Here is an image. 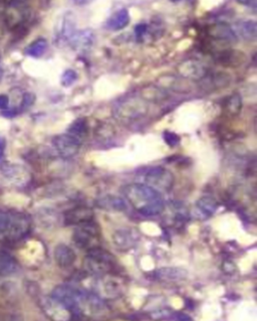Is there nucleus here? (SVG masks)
Returning <instances> with one entry per match:
<instances>
[{
  "mask_svg": "<svg viewBox=\"0 0 257 321\" xmlns=\"http://www.w3.org/2000/svg\"><path fill=\"white\" fill-rule=\"evenodd\" d=\"M122 194L133 209L145 216H155L165 210V202L160 193L142 183L123 187Z\"/></svg>",
  "mask_w": 257,
  "mask_h": 321,
  "instance_id": "nucleus-1",
  "label": "nucleus"
},
{
  "mask_svg": "<svg viewBox=\"0 0 257 321\" xmlns=\"http://www.w3.org/2000/svg\"><path fill=\"white\" fill-rule=\"evenodd\" d=\"M31 220L27 214L19 212L0 210V239L10 242L24 238L30 231Z\"/></svg>",
  "mask_w": 257,
  "mask_h": 321,
  "instance_id": "nucleus-2",
  "label": "nucleus"
},
{
  "mask_svg": "<svg viewBox=\"0 0 257 321\" xmlns=\"http://www.w3.org/2000/svg\"><path fill=\"white\" fill-rule=\"evenodd\" d=\"M116 264L115 257L107 250L96 247L88 250L83 260V271L96 278L111 274Z\"/></svg>",
  "mask_w": 257,
  "mask_h": 321,
  "instance_id": "nucleus-3",
  "label": "nucleus"
},
{
  "mask_svg": "<svg viewBox=\"0 0 257 321\" xmlns=\"http://www.w3.org/2000/svg\"><path fill=\"white\" fill-rule=\"evenodd\" d=\"M73 313H79L93 319H104L109 314V308L96 293L79 290L75 298Z\"/></svg>",
  "mask_w": 257,
  "mask_h": 321,
  "instance_id": "nucleus-4",
  "label": "nucleus"
},
{
  "mask_svg": "<svg viewBox=\"0 0 257 321\" xmlns=\"http://www.w3.org/2000/svg\"><path fill=\"white\" fill-rule=\"evenodd\" d=\"M101 232L98 223L93 219L75 225L72 241L78 249L90 250L100 247Z\"/></svg>",
  "mask_w": 257,
  "mask_h": 321,
  "instance_id": "nucleus-5",
  "label": "nucleus"
},
{
  "mask_svg": "<svg viewBox=\"0 0 257 321\" xmlns=\"http://www.w3.org/2000/svg\"><path fill=\"white\" fill-rule=\"evenodd\" d=\"M145 183L158 193L168 194L174 188L175 176L169 169L162 166H154L146 171Z\"/></svg>",
  "mask_w": 257,
  "mask_h": 321,
  "instance_id": "nucleus-6",
  "label": "nucleus"
},
{
  "mask_svg": "<svg viewBox=\"0 0 257 321\" xmlns=\"http://www.w3.org/2000/svg\"><path fill=\"white\" fill-rule=\"evenodd\" d=\"M30 15L28 0H10L4 9L2 19L6 28H13L25 24Z\"/></svg>",
  "mask_w": 257,
  "mask_h": 321,
  "instance_id": "nucleus-7",
  "label": "nucleus"
},
{
  "mask_svg": "<svg viewBox=\"0 0 257 321\" xmlns=\"http://www.w3.org/2000/svg\"><path fill=\"white\" fill-rule=\"evenodd\" d=\"M147 112L148 106L146 102L142 99L136 98L126 99L118 104L114 109V113L117 118L128 122L142 118L147 114Z\"/></svg>",
  "mask_w": 257,
  "mask_h": 321,
  "instance_id": "nucleus-8",
  "label": "nucleus"
},
{
  "mask_svg": "<svg viewBox=\"0 0 257 321\" xmlns=\"http://www.w3.org/2000/svg\"><path fill=\"white\" fill-rule=\"evenodd\" d=\"M42 312L52 321H71L73 312L62 301L51 296H46L40 300Z\"/></svg>",
  "mask_w": 257,
  "mask_h": 321,
  "instance_id": "nucleus-9",
  "label": "nucleus"
},
{
  "mask_svg": "<svg viewBox=\"0 0 257 321\" xmlns=\"http://www.w3.org/2000/svg\"><path fill=\"white\" fill-rule=\"evenodd\" d=\"M52 144L56 152L64 159L75 156L81 147V142L68 133L55 136L52 140Z\"/></svg>",
  "mask_w": 257,
  "mask_h": 321,
  "instance_id": "nucleus-10",
  "label": "nucleus"
},
{
  "mask_svg": "<svg viewBox=\"0 0 257 321\" xmlns=\"http://www.w3.org/2000/svg\"><path fill=\"white\" fill-rule=\"evenodd\" d=\"M118 277L111 276L110 274L105 275V276L99 277V280L96 285L98 296L108 299L117 298L123 293V283L117 279Z\"/></svg>",
  "mask_w": 257,
  "mask_h": 321,
  "instance_id": "nucleus-11",
  "label": "nucleus"
},
{
  "mask_svg": "<svg viewBox=\"0 0 257 321\" xmlns=\"http://www.w3.org/2000/svg\"><path fill=\"white\" fill-rule=\"evenodd\" d=\"M76 17L70 10L64 12L57 27V41L68 43L76 32Z\"/></svg>",
  "mask_w": 257,
  "mask_h": 321,
  "instance_id": "nucleus-12",
  "label": "nucleus"
},
{
  "mask_svg": "<svg viewBox=\"0 0 257 321\" xmlns=\"http://www.w3.org/2000/svg\"><path fill=\"white\" fill-rule=\"evenodd\" d=\"M140 240V234L132 227L120 228L113 235V242L120 251H128L134 248Z\"/></svg>",
  "mask_w": 257,
  "mask_h": 321,
  "instance_id": "nucleus-13",
  "label": "nucleus"
},
{
  "mask_svg": "<svg viewBox=\"0 0 257 321\" xmlns=\"http://www.w3.org/2000/svg\"><path fill=\"white\" fill-rule=\"evenodd\" d=\"M178 72L183 78L193 81H201L209 73L204 64L195 60H188L180 64Z\"/></svg>",
  "mask_w": 257,
  "mask_h": 321,
  "instance_id": "nucleus-14",
  "label": "nucleus"
},
{
  "mask_svg": "<svg viewBox=\"0 0 257 321\" xmlns=\"http://www.w3.org/2000/svg\"><path fill=\"white\" fill-rule=\"evenodd\" d=\"M208 34L213 39L227 43H234L238 39L232 26L225 22L211 24L208 28Z\"/></svg>",
  "mask_w": 257,
  "mask_h": 321,
  "instance_id": "nucleus-15",
  "label": "nucleus"
},
{
  "mask_svg": "<svg viewBox=\"0 0 257 321\" xmlns=\"http://www.w3.org/2000/svg\"><path fill=\"white\" fill-rule=\"evenodd\" d=\"M96 35L94 30L91 28H85L80 31H76L68 44H70V47L74 51L84 53L88 52L93 47Z\"/></svg>",
  "mask_w": 257,
  "mask_h": 321,
  "instance_id": "nucleus-16",
  "label": "nucleus"
},
{
  "mask_svg": "<svg viewBox=\"0 0 257 321\" xmlns=\"http://www.w3.org/2000/svg\"><path fill=\"white\" fill-rule=\"evenodd\" d=\"M94 212L92 209L87 207H75L66 211L64 214V221L66 225H77L79 223L93 220Z\"/></svg>",
  "mask_w": 257,
  "mask_h": 321,
  "instance_id": "nucleus-17",
  "label": "nucleus"
},
{
  "mask_svg": "<svg viewBox=\"0 0 257 321\" xmlns=\"http://www.w3.org/2000/svg\"><path fill=\"white\" fill-rule=\"evenodd\" d=\"M218 209L217 201L209 196L199 199L194 208V215L199 219H206L213 215Z\"/></svg>",
  "mask_w": 257,
  "mask_h": 321,
  "instance_id": "nucleus-18",
  "label": "nucleus"
},
{
  "mask_svg": "<svg viewBox=\"0 0 257 321\" xmlns=\"http://www.w3.org/2000/svg\"><path fill=\"white\" fill-rule=\"evenodd\" d=\"M216 62L224 67L237 68L242 66L246 61V56L243 52L236 50H224L216 54Z\"/></svg>",
  "mask_w": 257,
  "mask_h": 321,
  "instance_id": "nucleus-19",
  "label": "nucleus"
},
{
  "mask_svg": "<svg viewBox=\"0 0 257 321\" xmlns=\"http://www.w3.org/2000/svg\"><path fill=\"white\" fill-rule=\"evenodd\" d=\"M54 256L58 266L63 269L70 267L76 260L74 251L64 244H60L56 247Z\"/></svg>",
  "mask_w": 257,
  "mask_h": 321,
  "instance_id": "nucleus-20",
  "label": "nucleus"
},
{
  "mask_svg": "<svg viewBox=\"0 0 257 321\" xmlns=\"http://www.w3.org/2000/svg\"><path fill=\"white\" fill-rule=\"evenodd\" d=\"M156 277L165 282H176L187 278L188 273L185 269L177 267H165L156 271Z\"/></svg>",
  "mask_w": 257,
  "mask_h": 321,
  "instance_id": "nucleus-21",
  "label": "nucleus"
},
{
  "mask_svg": "<svg viewBox=\"0 0 257 321\" xmlns=\"http://www.w3.org/2000/svg\"><path fill=\"white\" fill-rule=\"evenodd\" d=\"M232 28L237 37L240 36L242 39L252 41L257 37V23L255 20H240Z\"/></svg>",
  "mask_w": 257,
  "mask_h": 321,
  "instance_id": "nucleus-22",
  "label": "nucleus"
},
{
  "mask_svg": "<svg viewBox=\"0 0 257 321\" xmlns=\"http://www.w3.org/2000/svg\"><path fill=\"white\" fill-rule=\"evenodd\" d=\"M18 269L16 259L8 252L0 249V278L8 277Z\"/></svg>",
  "mask_w": 257,
  "mask_h": 321,
  "instance_id": "nucleus-23",
  "label": "nucleus"
},
{
  "mask_svg": "<svg viewBox=\"0 0 257 321\" xmlns=\"http://www.w3.org/2000/svg\"><path fill=\"white\" fill-rule=\"evenodd\" d=\"M130 14L128 9L122 8L114 12L107 21V27L113 31H119L127 27L130 23Z\"/></svg>",
  "mask_w": 257,
  "mask_h": 321,
  "instance_id": "nucleus-24",
  "label": "nucleus"
},
{
  "mask_svg": "<svg viewBox=\"0 0 257 321\" xmlns=\"http://www.w3.org/2000/svg\"><path fill=\"white\" fill-rule=\"evenodd\" d=\"M96 206L104 211L112 212H123L127 206L123 199L115 196H105L96 202Z\"/></svg>",
  "mask_w": 257,
  "mask_h": 321,
  "instance_id": "nucleus-25",
  "label": "nucleus"
},
{
  "mask_svg": "<svg viewBox=\"0 0 257 321\" xmlns=\"http://www.w3.org/2000/svg\"><path fill=\"white\" fill-rule=\"evenodd\" d=\"M67 133L81 142L89 133V123L87 119L78 118L74 120L68 127Z\"/></svg>",
  "mask_w": 257,
  "mask_h": 321,
  "instance_id": "nucleus-26",
  "label": "nucleus"
},
{
  "mask_svg": "<svg viewBox=\"0 0 257 321\" xmlns=\"http://www.w3.org/2000/svg\"><path fill=\"white\" fill-rule=\"evenodd\" d=\"M48 47H49L48 40L44 37H38L27 45L24 50V53H25V55H27L31 58L37 59L46 54Z\"/></svg>",
  "mask_w": 257,
  "mask_h": 321,
  "instance_id": "nucleus-27",
  "label": "nucleus"
},
{
  "mask_svg": "<svg viewBox=\"0 0 257 321\" xmlns=\"http://www.w3.org/2000/svg\"><path fill=\"white\" fill-rule=\"evenodd\" d=\"M225 108L231 115H236L242 108V99L239 94H233L229 96L225 101Z\"/></svg>",
  "mask_w": 257,
  "mask_h": 321,
  "instance_id": "nucleus-28",
  "label": "nucleus"
},
{
  "mask_svg": "<svg viewBox=\"0 0 257 321\" xmlns=\"http://www.w3.org/2000/svg\"><path fill=\"white\" fill-rule=\"evenodd\" d=\"M77 80V74L73 70H66L64 72L61 78V83L64 87L71 86Z\"/></svg>",
  "mask_w": 257,
  "mask_h": 321,
  "instance_id": "nucleus-29",
  "label": "nucleus"
},
{
  "mask_svg": "<svg viewBox=\"0 0 257 321\" xmlns=\"http://www.w3.org/2000/svg\"><path fill=\"white\" fill-rule=\"evenodd\" d=\"M163 137H164V140L166 141V143L168 145H170L171 147L178 146V144L180 143V137L177 134L171 132V131H165L163 134Z\"/></svg>",
  "mask_w": 257,
  "mask_h": 321,
  "instance_id": "nucleus-30",
  "label": "nucleus"
},
{
  "mask_svg": "<svg viewBox=\"0 0 257 321\" xmlns=\"http://www.w3.org/2000/svg\"><path fill=\"white\" fill-rule=\"evenodd\" d=\"M34 101H35V96L32 93H25L22 96L21 103H20V108L22 110H25V109L29 108L30 106H32Z\"/></svg>",
  "mask_w": 257,
  "mask_h": 321,
  "instance_id": "nucleus-31",
  "label": "nucleus"
},
{
  "mask_svg": "<svg viewBox=\"0 0 257 321\" xmlns=\"http://www.w3.org/2000/svg\"><path fill=\"white\" fill-rule=\"evenodd\" d=\"M148 31V25L146 23H139L135 26V34L137 38H142Z\"/></svg>",
  "mask_w": 257,
  "mask_h": 321,
  "instance_id": "nucleus-32",
  "label": "nucleus"
},
{
  "mask_svg": "<svg viewBox=\"0 0 257 321\" xmlns=\"http://www.w3.org/2000/svg\"><path fill=\"white\" fill-rule=\"evenodd\" d=\"M9 97L5 94L0 95V110H8L9 108Z\"/></svg>",
  "mask_w": 257,
  "mask_h": 321,
  "instance_id": "nucleus-33",
  "label": "nucleus"
},
{
  "mask_svg": "<svg viewBox=\"0 0 257 321\" xmlns=\"http://www.w3.org/2000/svg\"><path fill=\"white\" fill-rule=\"evenodd\" d=\"M237 2L241 5L250 7V8H256L257 7V0H237Z\"/></svg>",
  "mask_w": 257,
  "mask_h": 321,
  "instance_id": "nucleus-34",
  "label": "nucleus"
},
{
  "mask_svg": "<svg viewBox=\"0 0 257 321\" xmlns=\"http://www.w3.org/2000/svg\"><path fill=\"white\" fill-rule=\"evenodd\" d=\"M95 0H72V2L77 5V6H85V5H89L92 2H94Z\"/></svg>",
  "mask_w": 257,
  "mask_h": 321,
  "instance_id": "nucleus-35",
  "label": "nucleus"
},
{
  "mask_svg": "<svg viewBox=\"0 0 257 321\" xmlns=\"http://www.w3.org/2000/svg\"><path fill=\"white\" fill-rule=\"evenodd\" d=\"M5 151V139L2 138V137H0V159L3 157Z\"/></svg>",
  "mask_w": 257,
  "mask_h": 321,
  "instance_id": "nucleus-36",
  "label": "nucleus"
},
{
  "mask_svg": "<svg viewBox=\"0 0 257 321\" xmlns=\"http://www.w3.org/2000/svg\"><path fill=\"white\" fill-rule=\"evenodd\" d=\"M177 320L178 321H192L191 318L184 313H177Z\"/></svg>",
  "mask_w": 257,
  "mask_h": 321,
  "instance_id": "nucleus-37",
  "label": "nucleus"
},
{
  "mask_svg": "<svg viewBox=\"0 0 257 321\" xmlns=\"http://www.w3.org/2000/svg\"><path fill=\"white\" fill-rule=\"evenodd\" d=\"M0 61H1V56H0Z\"/></svg>",
  "mask_w": 257,
  "mask_h": 321,
  "instance_id": "nucleus-38",
  "label": "nucleus"
},
{
  "mask_svg": "<svg viewBox=\"0 0 257 321\" xmlns=\"http://www.w3.org/2000/svg\"><path fill=\"white\" fill-rule=\"evenodd\" d=\"M173 1H177V0H173Z\"/></svg>",
  "mask_w": 257,
  "mask_h": 321,
  "instance_id": "nucleus-39",
  "label": "nucleus"
}]
</instances>
